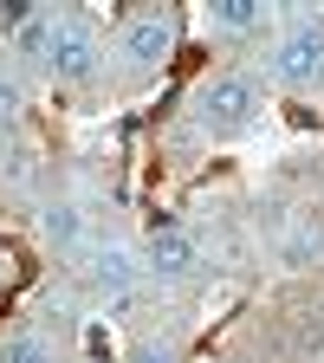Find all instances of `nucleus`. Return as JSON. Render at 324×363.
Returning <instances> with one entry per match:
<instances>
[{"mask_svg": "<svg viewBox=\"0 0 324 363\" xmlns=\"http://www.w3.org/2000/svg\"><path fill=\"white\" fill-rule=\"evenodd\" d=\"M0 363H52V344H45L39 331H13L7 350H0Z\"/></svg>", "mask_w": 324, "mask_h": 363, "instance_id": "obj_9", "label": "nucleus"}, {"mask_svg": "<svg viewBox=\"0 0 324 363\" xmlns=\"http://www.w3.org/2000/svg\"><path fill=\"white\" fill-rule=\"evenodd\" d=\"M45 227H52V240H78V208H52Z\"/></svg>", "mask_w": 324, "mask_h": 363, "instance_id": "obj_11", "label": "nucleus"}, {"mask_svg": "<svg viewBox=\"0 0 324 363\" xmlns=\"http://www.w3.org/2000/svg\"><path fill=\"white\" fill-rule=\"evenodd\" d=\"M91 279H98L111 298H130V279H136V259L123 253V247H104L98 259H91Z\"/></svg>", "mask_w": 324, "mask_h": 363, "instance_id": "obj_6", "label": "nucleus"}, {"mask_svg": "<svg viewBox=\"0 0 324 363\" xmlns=\"http://www.w3.org/2000/svg\"><path fill=\"white\" fill-rule=\"evenodd\" d=\"M123 363H175V350L169 344H156V337H143V344H130V357Z\"/></svg>", "mask_w": 324, "mask_h": 363, "instance_id": "obj_10", "label": "nucleus"}, {"mask_svg": "<svg viewBox=\"0 0 324 363\" xmlns=\"http://www.w3.org/2000/svg\"><path fill=\"white\" fill-rule=\"evenodd\" d=\"M214 26L220 33H253V26H266V0H214Z\"/></svg>", "mask_w": 324, "mask_h": 363, "instance_id": "obj_8", "label": "nucleus"}, {"mask_svg": "<svg viewBox=\"0 0 324 363\" xmlns=\"http://www.w3.org/2000/svg\"><path fill=\"white\" fill-rule=\"evenodd\" d=\"M195 266H201V247L181 234V227H156V234H150V272H162V279H189Z\"/></svg>", "mask_w": 324, "mask_h": 363, "instance_id": "obj_5", "label": "nucleus"}, {"mask_svg": "<svg viewBox=\"0 0 324 363\" xmlns=\"http://www.w3.org/2000/svg\"><path fill=\"white\" fill-rule=\"evenodd\" d=\"M52 39H59V13H45V7H33V20L13 33V45L26 59H52Z\"/></svg>", "mask_w": 324, "mask_h": 363, "instance_id": "obj_7", "label": "nucleus"}, {"mask_svg": "<svg viewBox=\"0 0 324 363\" xmlns=\"http://www.w3.org/2000/svg\"><path fill=\"white\" fill-rule=\"evenodd\" d=\"M259 111V84L247 72H220V78H201L195 91V123L201 130H247Z\"/></svg>", "mask_w": 324, "mask_h": 363, "instance_id": "obj_1", "label": "nucleus"}, {"mask_svg": "<svg viewBox=\"0 0 324 363\" xmlns=\"http://www.w3.org/2000/svg\"><path fill=\"white\" fill-rule=\"evenodd\" d=\"M117 52H123L136 72L162 65V59L175 52V20H169V13H136V20L123 26V39H117Z\"/></svg>", "mask_w": 324, "mask_h": 363, "instance_id": "obj_4", "label": "nucleus"}, {"mask_svg": "<svg viewBox=\"0 0 324 363\" xmlns=\"http://www.w3.org/2000/svg\"><path fill=\"white\" fill-rule=\"evenodd\" d=\"M52 78L59 84H91L98 78V65H104V45H98V33L91 26H78V20H59V39H52Z\"/></svg>", "mask_w": 324, "mask_h": 363, "instance_id": "obj_3", "label": "nucleus"}, {"mask_svg": "<svg viewBox=\"0 0 324 363\" xmlns=\"http://www.w3.org/2000/svg\"><path fill=\"white\" fill-rule=\"evenodd\" d=\"M272 78L305 91L324 78V26L318 20H298L292 33H279V45H272Z\"/></svg>", "mask_w": 324, "mask_h": 363, "instance_id": "obj_2", "label": "nucleus"}]
</instances>
